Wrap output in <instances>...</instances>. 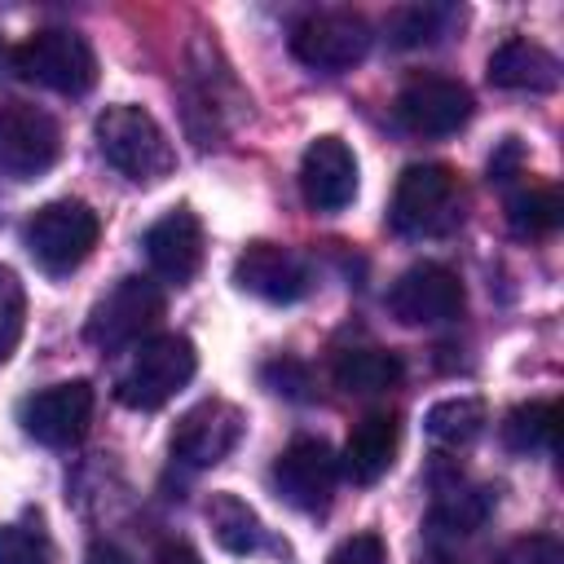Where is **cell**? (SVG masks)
Segmentation results:
<instances>
[{
    "label": "cell",
    "instance_id": "6da1fadb",
    "mask_svg": "<svg viewBox=\"0 0 564 564\" xmlns=\"http://www.w3.org/2000/svg\"><path fill=\"white\" fill-rule=\"evenodd\" d=\"M97 150L115 172H123L137 185H159L176 167V150L167 132L145 106H132V101L106 106L97 115Z\"/></svg>",
    "mask_w": 564,
    "mask_h": 564
},
{
    "label": "cell",
    "instance_id": "7a4b0ae2",
    "mask_svg": "<svg viewBox=\"0 0 564 564\" xmlns=\"http://www.w3.org/2000/svg\"><path fill=\"white\" fill-rule=\"evenodd\" d=\"M388 225L401 238H445L463 225V185L445 163H410L397 176Z\"/></svg>",
    "mask_w": 564,
    "mask_h": 564
},
{
    "label": "cell",
    "instance_id": "3957f363",
    "mask_svg": "<svg viewBox=\"0 0 564 564\" xmlns=\"http://www.w3.org/2000/svg\"><path fill=\"white\" fill-rule=\"evenodd\" d=\"M198 370V352L185 335H150L132 348L128 366L115 379V397L128 410H159L167 405Z\"/></svg>",
    "mask_w": 564,
    "mask_h": 564
},
{
    "label": "cell",
    "instance_id": "277c9868",
    "mask_svg": "<svg viewBox=\"0 0 564 564\" xmlns=\"http://www.w3.org/2000/svg\"><path fill=\"white\" fill-rule=\"evenodd\" d=\"M13 70L62 97H84L97 84V53L70 26H44L13 48Z\"/></svg>",
    "mask_w": 564,
    "mask_h": 564
},
{
    "label": "cell",
    "instance_id": "5b68a950",
    "mask_svg": "<svg viewBox=\"0 0 564 564\" xmlns=\"http://www.w3.org/2000/svg\"><path fill=\"white\" fill-rule=\"evenodd\" d=\"M97 234H101V220H97V212H93L88 203H79V198H57V203H44V207L26 220L22 242H26L31 260H35L44 273L62 278V273L79 269V264L93 256Z\"/></svg>",
    "mask_w": 564,
    "mask_h": 564
},
{
    "label": "cell",
    "instance_id": "8992f818",
    "mask_svg": "<svg viewBox=\"0 0 564 564\" xmlns=\"http://www.w3.org/2000/svg\"><path fill=\"white\" fill-rule=\"evenodd\" d=\"M163 317V291L150 278H119L88 313L84 339L101 352H119V348H137L141 339H150V330Z\"/></svg>",
    "mask_w": 564,
    "mask_h": 564
},
{
    "label": "cell",
    "instance_id": "52a82bcc",
    "mask_svg": "<svg viewBox=\"0 0 564 564\" xmlns=\"http://www.w3.org/2000/svg\"><path fill=\"white\" fill-rule=\"evenodd\" d=\"M370 22L352 9H322L308 13L291 26V53L300 66L322 70V75H339L352 70L366 53H370Z\"/></svg>",
    "mask_w": 564,
    "mask_h": 564
},
{
    "label": "cell",
    "instance_id": "ba28073f",
    "mask_svg": "<svg viewBox=\"0 0 564 564\" xmlns=\"http://www.w3.org/2000/svg\"><path fill=\"white\" fill-rule=\"evenodd\" d=\"M62 159V128L48 110L31 101L0 106V176L35 181Z\"/></svg>",
    "mask_w": 564,
    "mask_h": 564
},
{
    "label": "cell",
    "instance_id": "9c48e42d",
    "mask_svg": "<svg viewBox=\"0 0 564 564\" xmlns=\"http://www.w3.org/2000/svg\"><path fill=\"white\" fill-rule=\"evenodd\" d=\"M18 423L31 441H40L48 449L75 445L93 423V383L88 379H66V383L31 392L18 410Z\"/></svg>",
    "mask_w": 564,
    "mask_h": 564
},
{
    "label": "cell",
    "instance_id": "30bf717a",
    "mask_svg": "<svg viewBox=\"0 0 564 564\" xmlns=\"http://www.w3.org/2000/svg\"><path fill=\"white\" fill-rule=\"evenodd\" d=\"M471 88L449 75H414L397 93V123L414 137H449L471 119Z\"/></svg>",
    "mask_w": 564,
    "mask_h": 564
},
{
    "label": "cell",
    "instance_id": "8fae6325",
    "mask_svg": "<svg viewBox=\"0 0 564 564\" xmlns=\"http://www.w3.org/2000/svg\"><path fill=\"white\" fill-rule=\"evenodd\" d=\"M467 295H463V282L454 269L436 264V260H423V264H410L392 291H388V308L397 322L405 326H441V322H454L463 313Z\"/></svg>",
    "mask_w": 564,
    "mask_h": 564
},
{
    "label": "cell",
    "instance_id": "7c38bea8",
    "mask_svg": "<svg viewBox=\"0 0 564 564\" xmlns=\"http://www.w3.org/2000/svg\"><path fill=\"white\" fill-rule=\"evenodd\" d=\"M339 480V458L317 436H295L273 463V489L295 511H326Z\"/></svg>",
    "mask_w": 564,
    "mask_h": 564
},
{
    "label": "cell",
    "instance_id": "4fadbf2b",
    "mask_svg": "<svg viewBox=\"0 0 564 564\" xmlns=\"http://www.w3.org/2000/svg\"><path fill=\"white\" fill-rule=\"evenodd\" d=\"M242 436V410L220 401V397H207L198 401L194 410H185L176 419V432H172V458L185 463V467H216L229 458V449L238 445Z\"/></svg>",
    "mask_w": 564,
    "mask_h": 564
},
{
    "label": "cell",
    "instance_id": "5bb4252c",
    "mask_svg": "<svg viewBox=\"0 0 564 564\" xmlns=\"http://www.w3.org/2000/svg\"><path fill=\"white\" fill-rule=\"evenodd\" d=\"M234 282L269 304H295L313 291V269L282 242H247V251L234 260Z\"/></svg>",
    "mask_w": 564,
    "mask_h": 564
},
{
    "label": "cell",
    "instance_id": "9a60e30c",
    "mask_svg": "<svg viewBox=\"0 0 564 564\" xmlns=\"http://www.w3.org/2000/svg\"><path fill=\"white\" fill-rule=\"evenodd\" d=\"M300 194L313 212L335 216L357 198V154L339 137L308 141L300 159Z\"/></svg>",
    "mask_w": 564,
    "mask_h": 564
},
{
    "label": "cell",
    "instance_id": "2e32d148",
    "mask_svg": "<svg viewBox=\"0 0 564 564\" xmlns=\"http://www.w3.org/2000/svg\"><path fill=\"white\" fill-rule=\"evenodd\" d=\"M141 247H145L150 269L172 286H185L203 269V225H198V216L189 207H176V212L159 216L145 229Z\"/></svg>",
    "mask_w": 564,
    "mask_h": 564
},
{
    "label": "cell",
    "instance_id": "e0dca14e",
    "mask_svg": "<svg viewBox=\"0 0 564 564\" xmlns=\"http://www.w3.org/2000/svg\"><path fill=\"white\" fill-rule=\"evenodd\" d=\"M397 445H401V419L388 414V410H375L348 432L344 454H339V471L352 485H375V480L388 476V467L397 458Z\"/></svg>",
    "mask_w": 564,
    "mask_h": 564
},
{
    "label": "cell",
    "instance_id": "ac0fdd59",
    "mask_svg": "<svg viewBox=\"0 0 564 564\" xmlns=\"http://www.w3.org/2000/svg\"><path fill=\"white\" fill-rule=\"evenodd\" d=\"M489 84L507 93H555L560 88V62L551 48L511 35L489 53Z\"/></svg>",
    "mask_w": 564,
    "mask_h": 564
},
{
    "label": "cell",
    "instance_id": "d6986e66",
    "mask_svg": "<svg viewBox=\"0 0 564 564\" xmlns=\"http://www.w3.org/2000/svg\"><path fill=\"white\" fill-rule=\"evenodd\" d=\"M330 375H335V383H339L344 392H352V397H379V392H388V388L401 383L405 366H401L397 352L375 348V344H361V348L335 352Z\"/></svg>",
    "mask_w": 564,
    "mask_h": 564
},
{
    "label": "cell",
    "instance_id": "ffe728a7",
    "mask_svg": "<svg viewBox=\"0 0 564 564\" xmlns=\"http://www.w3.org/2000/svg\"><path fill=\"white\" fill-rule=\"evenodd\" d=\"M494 511V489L485 485H454L441 489L432 511H427V529L436 538H458V533H476Z\"/></svg>",
    "mask_w": 564,
    "mask_h": 564
},
{
    "label": "cell",
    "instance_id": "44dd1931",
    "mask_svg": "<svg viewBox=\"0 0 564 564\" xmlns=\"http://www.w3.org/2000/svg\"><path fill=\"white\" fill-rule=\"evenodd\" d=\"M555 436H560L555 401H524L502 419V445L511 454H555Z\"/></svg>",
    "mask_w": 564,
    "mask_h": 564
},
{
    "label": "cell",
    "instance_id": "7402d4cb",
    "mask_svg": "<svg viewBox=\"0 0 564 564\" xmlns=\"http://www.w3.org/2000/svg\"><path fill=\"white\" fill-rule=\"evenodd\" d=\"M207 524H212L216 542H220L229 555H251V551H260V542H264L260 516H256L238 494H212V502H207Z\"/></svg>",
    "mask_w": 564,
    "mask_h": 564
},
{
    "label": "cell",
    "instance_id": "603a6c76",
    "mask_svg": "<svg viewBox=\"0 0 564 564\" xmlns=\"http://www.w3.org/2000/svg\"><path fill=\"white\" fill-rule=\"evenodd\" d=\"M423 432L441 445H471L485 432V401L480 397H445L423 414Z\"/></svg>",
    "mask_w": 564,
    "mask_h": 564
},
{
    "label": "cell",
    "instance_id": "cb8c5ba5",
    "mask_svg": "<svg viewBox=\"0 0 564 564\" xmlns=\"http://www.w3.org/2000/svg\"><path fill=\"white\" fill-rule=\"evenodd\" d=\"M463 13L454 4H410V9H397L388 18V40L401 44V48H419V44H436Z\"/></svg>",
    "mask_w": 564,
    "mask_h": 564
},
{
    "label": "cell",
    "instance_id": "d4e9b609",
    "mask_svg": "<svg viewBox=\"0 0 564 564\" xmlns=\"http://www.w3.org/2000/svg\"><path fill=\"white\" fill-rule=\"evenodd\" d=\"M560 216H564V207H560V194H555L551 185H524V189H516V194L507 198V225H511V234H520V238H542V234H551V229L560 225Z\"/></svg>",
    "mask_w": 564,
    "mask_h": 564
},
{
    "label": "cell",
    "instance_id": "484cf974",
    "mask_svg": "<svg viewBox=\"0 0 564 564\" xmlns=\"http://www.w3.org/2000/svg\"><path fill=\"white\" fill-rule=\"evenodd\" d=\"M0 564H57V546L40 516L0 524Z\"/></svg>",
    "mask_w": 564,
    "mask_h": 564
},
{
    "label": "cell",
    "instance_id": "4316f807",
    "mask_svg": "<svg viewBox=\"0 0 564 564\" xmlns=\"http://www.w3.org/2000/svg\"><path fill=\"white\" fill-rule=\"evenodd\" d=\"M22 322H26V295L22 282L13 278V269L0 264V366L9 361V352L22 339Z\"/></svg>",
    "mask_w": 564,
    "mask_h": 564
},
{
    "label": "cell",
    "instance_id": "83f0119b",
    "mask_svg": "<svg viewBox=\"0 0 564 564\" xmlns=\"http://www.w3.org/2000/svg\"><path fill=\"white\" fill-rule=\"evenodd\" d=\"M498 564H564V546L551 538V533H529V538H516Z\"/></svg>",
    "mask_w": 564,
    "mask_h": 564
},
{
    "label": "cell",
    "instance_id": "f1b7e54d",
    "mask_svg": "<svg viewBox=\"0 0 564 564\" xmlns=\"http://www.w3.org/2000/svg\"><path fill=\"white\" fill-rule=\"evenodd\" d=\"M326 564H388V546L379 533H352L330 551Z\"/></svg>",
    "mask_w": 564,
    "mask_h": 564
},
{
    "label": "cell",
    "instance_id": "f546056e",
    "mask_svg": "<svg viewBox=\"0 0 564 564\" xmlns=\"http://www.w3.org/2000/svg\"><path fill=\"white\" fill-rule=\"evenodd\" d=\"M260 375H264V383H269L273 392L308 397V392H304V388H308V370H304V366H295V361H269Z\"/></svg>",
    "mask_w": 564,
    "mask_h": 564
},
{
    "label": "cell",
    "instance_id": "4dcf8cb0",
    "mask_svg": "<svg viewBox=\"0 0 564 564\" xmlns=\"http://www.w3.org/2000/svg\"><path fill=\"white\" fill-rule=\"evenodd\" d=\"M520 172V141L516 137H507L502 141V150L489 159V181H511Z\"/></svg>",
    "mask_w": 564,
    "mask_h": 564
},
{
    "label": "cell",
    "instance_id": "1f68e13d",
    "mask_svg": "<svg viewBox=\"0 0 564 564\" xmlns=\"http://www.w3.org/2000/svg\"><path fill=\"white\" fill-rule=\"evenodd\" d=\"M154 564H203V555H198L189 542H167V546L154 555Z\"/></svg>",
    "mask_w": 564,
    "mask_h": 564
},
{
    "label": "cell",
    "instance_id": "d6a6232c",
    "mask_svg": "<svg viewBox=\"0 0 564 564\" xmlns=\"http://www.w3.org/2000/svg\"><path fill=\"white\" fill-rule=\"evenodd\" d=\"M88 564H132V555L123 546H115V542H93Z\"/></svg>",
    "mask_w": 564,
    "mask_h": 564
},
{
    "label": "cell",
    "instance_id": "836d02e7",
    "mask_svg": "<svg viewBox=\"0 0 564 564\" xmlns=\"http://www.w3.org/2000/svg\"><path fill=\"white\" fill-rule=\"evenodd\" d=\"M419 564H449V555H441V551H427Z\"/></svg>",
    "mask_w": 564,
    "mask_h": 564
}]
</instances>
